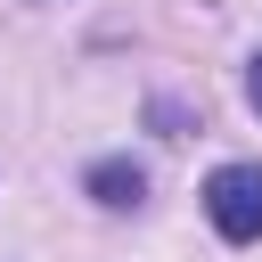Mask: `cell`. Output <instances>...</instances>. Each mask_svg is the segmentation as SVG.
<instances>
[{
  "label": "cell",
  "instance_id": "obj_1",
  "mask_svg": "<svg viewBox=\"0 0 262 262\" xmlns=\"http://www.w3.org/2000/svg\"><path fill=\"white\" fill-rule=\"evenodd\" d=\"M205 213L229 246H254L262 237V164H221L205 180Z\"/></svg>",
  "mask_w": 262,
  "mask_h": 262
},
{
  "label": "cell",
  "instance_id": "obj_2",
  "mask_svg": "<svg viewBox=\"0 0 262 262\" xmlns=\"http://www.w3.org/2000/svg\"><path fill=\"white\" fill-rule=\"evenodd\" d=\"M90 196H98V205H139V196H147V172L123 164V156H115V164H90Z\"/></svg>",
  "mask_w": 262,
  "mask_h": 262
},
{
  "label": "cell",
  "instance_id": "obj_3",
  "mask_svg": "<svg viewBox=\"0 0 262 262\" xmlns=\"http://www.w3.org/2000/svg\"><path fill=\"white\" fill-rule=\"evenodd\" d=\"M246 98H254V106H262V57H254V66H246Z\"/></svg>",
  "mask_w": 262,
  "mask_h": 262
}]
</instances>
